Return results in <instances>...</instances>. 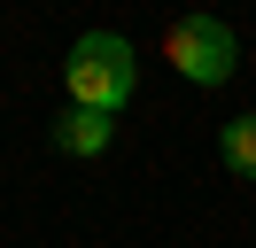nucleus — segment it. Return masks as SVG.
Listing matches in <instances>:
<instances>
[{
	"label": "nucleus",
	"mask_w": 256,
	"mask_h": 248,
	"mask_svg": "<svg viewBox=\"0 0 256 248\" xmlns=\"http://www.w3.org/2000/svg\"><path fill=\"white\" fill-rule=\"evenodd\" d=\"M62 78H70V108L116 116V108L132 101V86H140V62H132V46L116 39V31H86V39L70 46Z\"/></svg>",
	"instance_id": "obj_1"
},
{
	"label": "nucleus",
	"mask_w": 256,
	"mask_h": 248,
	"mask_svg": "<svg viewBox=\"0 0 256 248\" xmlns=\"http://www.w3.org/2000/svg\"><path fill=\"white\" fill-rule=\"evenodd\" d=\"M163 54L178 62V78H186V86H225V78H233V62H240V46H233V31H225L218 16H178L171 39H163Z\"/></svg>",
	"instance_id": "obj_2"
},
{
	"label": "nucleus",
	"mask_w": 256,
	"mask_h": 248,
	"mask_svg": "<svg viewBox=\"0 0 256 248\" xmlns=\"http://www.w3.org/2000/svg\"><path fill=\"white\" fill-rule=\"evenodd\" d=\"M116 140V116H94V108H70L62 124H54V148L62 155H101Z\"/></svg>",
	"instance_id": "obj_3"
},
{
	"label": "nucleus",
	"mask_w": 256,
	"mask_h": 248,
	"mask_svg": "<svg viewBox=\"0 0 256 248\" xmlns=\"http://www.w3.org/2000/svg\"><path fill=\"white\" fill-rule=\"evenodd\" d=\"M218 148H225V170H240V178H256V116H233Z\"/></svg>",
	"instance_id": "obj_4"
}]
</instances>
